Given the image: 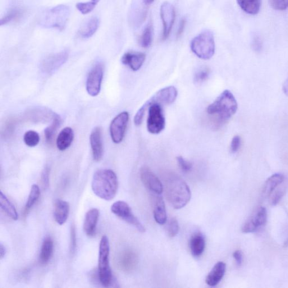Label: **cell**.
Segmentation results:
<instances>
[{
  "label": "cell",
  "instance_id": "obj_1",
  "mask_svg": "<svg viewBox=\"0 0 288 288\" xmlns=\"http://www.w3.org/2000/svg\"><path fill=\"white\" fill-rule=\"evenodd\" d=\"M164 184L167 200L172 207L181 209L190 202L191 194L189 187L179 175L173 172L167 173Z\"/></svg>",
  "mask_w": 288,
  "mask_h": 288
},
{
  "label": "cell",
  "instance_id": "obj_2",
  "mask_svg": "<svg viewBox=\"0 0 288 288\" xmlns=\"http://www.w3.org/2000/svg\"><path fill=\"white\" fill-rule=\"evenodd\" d=\"M237 103L230 91L225 90L210 104L207 109L208 115L211 117L217 128L221 127L234 116L237 111Z\"/></svg>",
  "mask_w": 288,
  "mask_h": 288
},
{
  "label": "cell",
  "instance_id": "obj_3",
  "mask_svg": "<svg viewBox=\"0 0 288 288\" xmlns=\"http://www.w3.org/2000/svg\"><path fill=\"white\" fill-rule=\"evenodd\" d=\"M91 186L94 193L99 198L111 200L117 194L118 187L117 176L111 170H100L95 173Z\"/></svg>",
  "mask_w": 288,
  "mask_h": 288
},
{
  "label": "cell",
  "instance_id": "obj_4",
  "mask_svg": "<svg viewBox=\"0 0 288 288\" xmlns=\"http://www.w3.org/2000/svg\"><path fill=\"white\" fill-rule=\"evenodd\" d=\"M70 16L69 7L60 5L45 11L40 18L39 24L45 28L62 31L65 28Z\"/></svg>",
  "mask_w": 288,
  "mask_h": 288
},
{
  "label": "cell",
  "instance_id": "obj_5",
  "mask_svg": "<svg viewBox=\"0 0 288 288\" xmlns=\"http://www.w3.org/2000/svg\"><path fill=\"white\" fill-rule=\"evenodd\" d=\"M177 91L175 87L168 86L160 90L141 107L136 113L134 118L135 125L139 126L142 123L145 112L151 104L168 105L174 102L177 97Z\"/></svg>",
  "mask_w": 288,
  "mask_h": 288
},
{
  "label": "cell",
  "instance_id": "obj_6",
  "mask_svg": "<svg viewBox=\"0 0 288 288\" xmlns=\"http://www.w3.org/2000/svg\"><path fill=\"white\" fill-rule=\"evenodd\" d=\"M110 244L108 237H102L99 245L98 276L100 283L104 287L112 284L113 275L109 262Z\"/></svg>",
  "mask_w": 288,
  "mask_h": 288
},
{
  "label": "cell",
  "instance_id": "obj_7",
  "mask_svg": "<svg viewBox=\"0 0 288 288\" xmlns=\"http://www.w3.org/2000/svg\"><path fill=\"white\" fill-rule=\"evenodd\" d=\"M191 51L198 58L208 60L215 52V43L213 34L210 31L203 32L191 41Z\"/></svg>",
  "mask_w": 288,
  "mask_h": 288
},
{
  "label": "cell",
  "instance_id": "obj_8",
  "mask_svg": "<svg viewBox=\"0 0 288 288\" xmlns=\"http://www.w3.org/2000/svg\"><path fill=\"white\" fill-rule=\"evenodd\" d=\"M147 129L150 134H158L164 129L166 125L161 105L153 103L148 108Z\"/></svg>",
  "mask_w": 288,
  "mask_h": 288
},
{
  "label": "cell",
  "instance_id": "obj_9",
  "mask_svg": "<svg viewBox=\"0 0 288 288\" xmlns=\"http://www.w3.org/2000/svg\"><path fill=\"white\" fill-rule=\"evenodd\" d=\"M111 211L116 216L134 226L140 232L145 231V228L143 224L134 215L129 204L121 200L117 201L112 205Z\"/></svg>",
  "mask_w": 288,
  "mask_h": 288
},
{
  "label": "cell",
  "instance_id": "obj_10",
  "mask_svg": "<svg viewBox=\"0 0 288 288\" xmlns=\"http://www.w3.org/2000/svg\"><path fill=\"white\" fill-rule=\"evenodd\" d=\"M104 75V66L102 62L95 64L89 73L86 81V90L91 97H96L101 90Z\"/></svg>",
  "mask_w": 288,
  "mask_h": 288
},
{
  "label": "cell",
  "instance_id": "obj_11",
  "mask_svg": "<svg viewBox=\"0 0 288 288\" xmlns=\"http://www.w3.org/2000/svg\"><path fill=\"white\" fill-rule=\"evenodd\" d=\"M69 52L67 50L49 55L41 62V71L47 75L53 74L67 62Z\"/></svg>",
  "mask_w": 288,
  "mask_h": 288
},
{
  "label": "cell",
  "instance_id": "obj_12",
  "mask_svg": "<svg viewBox=\"0 0 288 288\" xmlns=\"http://www.w3.org/2000/svg\"><path fill=\"white\" fill-rule=\"evenodd\" d=\"M129 121V114L127 112L119 114L113 119L110 126V133L114 143L119 144L122 142L125 135Z\"/></svg>",
  "mask_w": 288,
  "mask_h": 288
},
{
  "label": "cell",
  "instance_id": "obj_13",
  "mask_svg": "<svg viewBox=\"0 0 288 288\" xmlns=\"http://www.w3.org/2000/svg\"><path fill=\"white\" fill-rule=\"evenodd\" d=\"M160 13L163 24L162 40H166L170 36L176 18L175 8L170 3L165 2L162 4Z\"/></svg>",
  "mask_w": 288,
  "mask_h": 288
},
{
  "label": "cell",
  "instance_id": "obj_14",
  "mask_svg": "<svg viewBox=\"0 0 288 288\" xmlns=\"http://www.w3.org/2000/svg\"><path fill=\"white\" fill-rule=\"evenodd\" d=\"M267 213L266 209L263 207H259L246 221L241 228L244 233H253L257 231L260 227L266 223Z\"/></svg>",
  "mask_w": 288,
  "mask_h": 288
},
{
  "label": "cell",
  "instance_id": "obj_15",
  "mask_svg": "<svg viewBox=\"0 0 288 288\" xmlns=\"http://www.w3.org/2000/svg\"><path fill=\"white\" fill-rule=\"evenodd\" d=\"M140 177L146 188L151 193L161 194L164 188L162 183L154 173L148 167H143L140 170Z\"/></svg>",
  "mask_w": 288,
  "mask_h": 288
},
{
  "label": "cell",
  "instance_id": "obj_16",
  "mask_svg": "<svg viewBox=\"0 0 288 288\" xmlns=\"http://www.w3.org/2000/svg\"><path fill=\"white\" fill-rule=\"evenodd\" d=\"M90 141L94 161L99 162L102 159L104 152L101 128H94L91 132Z\"/></svg>",
  "mask_w": 288,
  "mask_h": 288
},
{
  "label": "cell",
  "instance_id": "obj_17",
  "mask_svg": "<svg viewBox=\"0 0 288 288\" xmlns=\"http://www.w3.org/2000/svg\"><path fill=\"white\" fill-rule=\"evenodd\" d=\"M161 194H152L154 217L159 225H164L167 221V212L165 203Z\"/></svg>",
  "mask_w": 288,
  "mask_h": 288
},
{
  "label": "cell",
  "instance_id": "obj_18",
  "mask_svg": "<svg viewBox=\"0 0 288 288\" xmlns=\"http://www.w3.org/2000/svg\"><path fill=\"white\" fill-rule=\"evenodd\" d=\"M145 59V54L143 53L130 52L123 55L121 61L123 65L129 67L132 71H137L143 66Z\"/></svg>",
  "mask_w": 288,
  "mask_h": 288
},
{
  "label": "cell",
  "instance_id": "obj_19",
  "mask_svg": "<svg viewBox=\"0 0 288 288\" xmlns=\"http://www.w3.org/2000/svg\"><path fill=\"white\" fill-rule=\"evenodd\" d=\"M226 265L223 262H217L209 272L205 282L210 286H214L221 281L226 272Z\"/></svg>",
  "mask_w": 288,
  "mask_h": 288
},
{
  "label": "cell",
  "instance_id": "obj_20",
  "mask_svg": "<svg viewBox=\"0 0 288 288\" xmlns=\"http://www.w3.org/2000/svg\"><path fill=\"white\" fill-rule=\"evenodd\" d=\"M99 217V211L97 208L91 209L87 212L84 223V230L87 235H95Z\"/></svg>",
  "mask_w": 288,
  "mask_h": 288
},
{
  "label": "cell",
  "instance_id": "obj_21",
  "mask_svg": "<svg viewBox=\"0 0 288 288\" xmlns=\"http://www.w3.org/2000/svg\"><path fill=\"white\" fill-rule=\"evenodd\" d=\"M99 26V20L98 18L96 17L90 18L82 25L79 31H78V36L82 39H89L96 33Z\"/></svg>",
  "mask_w": 288,
  "mask_h": 288
},
{
  "label": "cell",
  "instance_id": "obj_22",
  "mask_svg": "<svg viewBox=\"0 0 288 288\" xmlns=\"http://www.w3.org/2000/svg\"><path fill=\"white\" fill-rule=\"evenodd\" d=\"M70 204L66 201L57 200L55 205L54 217L59 225H63L68 219L70 213Z\"/></svg>",
  "mask_w": 288,
  "mask_h": 288
},
{
  "label": "cell",
  "instance_id": "obj_23",
  "mask_svg": "<svg viewBox=\"0 0 288 288\" xmlns=\"http://www.w3.org/2000/svg\"><path fill=\"white\" fill-rule=\"evenodd\" d=\"M190 252L194 257H199L204 252L205 247L204 236L200 232L192 235L189 242Z\"/></svg>",
  "mask_w": 288,
  "mask_h": 288
},
{
  "label": "cell",
  "instance_id": "obj_24",
  "mask_svg": "<svg viewBox=\"0 0 288 288\" xmlns=\"http://www.w3.org/2000/svg\"><path fill=\"white\" fill-rule=\"evenodd\" d=\"M285 181L284 176L281 173H275L268 177L263 187L262 194L264 197H269L278 186Z\"/></svg>",
  "mask_w": 288,
  "mask_h": 288
},
{
  "label": "cell",
  "instance_id": "obj_25",
  "mask_svg": "<svg viewBox=\"0 0 288 288\" xmlns=\"http://www.w3.org/2000/svg\"><path fill=\"white\" fill-rule=\"evenodd\" d=\"M74 139V132L72 128L67 127L59 133L57 139V146L59 150L65 151L71 145Z\"/></svg>",
  "mask_w": 288,
  "mask_h": 288
},
{
  "label": "cell",
  "instance_id": "obj_26",
  "mask_svg": "<svg viewBox=\"0 0 288 288\" xmlns=\"http://www.w3.org/2000/svg\"><path fill=\"white\" fill-rule=\"evenodd\" d=\"M54 243L51 237H47L44 239L39 255L41 264H47L51 259L53 254Z\"/></svg>",
  "mask_w": 288,
  "mask_h": 288
},
{
  "label": "cell",
  "instance_id": "obj_27",
  "mask_svg": "<svg viewBox=\"0 0 288 288\" xmlns=\"http://www.w3.org/2000/svg\"><path fill=\"white\" fill-rule=\"evenodd\" d=\"M236 1L241 10L250 15H257L261 6V0H236Z\"/></svg>",
  "mask_w": 288,
  "mask_h": 288
},
{
  "label": "cell",
  "instance_id": "obj_28",
  "mask_svg": "<svg viewBox=\"0 0 288 288\" xmlns=\"http://www.w3.org/2000/svg\"><path fill=\"white\" fill-rule=\"evenodd\" d=\"M0 206H1L3 211L9 217L14 219V220H17L18 214L15 205L11 203V201L8 199L7 196L3 193L2 191L0 192Z\"/></svg>",
  "mask_w": 288,
  "mask_h": 288
},
{
  "label": "cell",
  "instance_id": "obj_29",
  "mask_svg": "<svg viewBox=\"0 0 288 288\" xmlns=\"http://www.w3.org/2000/svg\"><path fill=\"white\" fill-rule=\"evenodd\" d=\"M118 262L122 269L129 271L134 266L136 257L130 251H126L120 256Z\"/></svg>",
  "mask_w": 288,
  "mask_h": 288
},
{
  "label": "cell",
  "instance_id": "obj_30",
  "mask_svg": "<svg viewBox=\"0 0 288 288\" xmlns=\"http://www.w3.org/2000/svg\"><path fill=\"white\" fill-rule=\"evenodd\" d=\"M153 35V27L152 24L146 26L139 39V44L141 47L148 48L152 44Z\"/></svg>",
  "mask_w": 288,
  "mask_h": 288
},
{
  "label": "cell",
  "instance_id": "obj_31",
  "mask_svg": "<svg viewBox=\"0 0 288 288\" xmlns=\"http://www.w3.org/2000/svg\"><path fill=\"white\" fill-rule=\"evenodd\" d=\"M61 123V120L60 117L58 116H54L52 125L48 127L45 131V138L48 143H52L54 136H55V134H56L58 128L60 126Z\"/></svg>",
  "mask_w": 288,
  "mask_h": 288
},
{
  "label": "cell",
  "instance_id": "obj_32",
  "mask_svg": "<svg viewBox=\"0 0 288 288\" xmlns=\"http://www.w3.org/2000/svg\"><path fill=\"white\" fill-rule=\"evenodd\" d=\"M40 196V189L38 185L34 184L31 187L28 200L26 204V211L27 212L34 206Z\"/></svg>",
  "mask_w": 288,
  "mask_h": 288
},
{
  "label": "cell",
  "instance_id": "obj_33",
  "mask_svg": "<svg viewBox=\"0 0 288 288\" xmlns=\"http://www.w3.org/2000/svg\"><path fill=\"white\" fill-rule=\"evenodd\" d=\"M23 12L20 9H12L2 18L0 21V25L2 26L7 25L13 21H15L22 16Z\"/></svg>",
  "mask_w": 288,
  "mask_h": 288
},
{
  "label": "cell",
  "instance_id": "obj_34",
  "mask_svg": "<svg viewBox=\"0 0 288 288\" xmlns=\"http://www.w3.org/2000/svg\"><path fill=\"white\" fill-rule=\"evenodd\" d=\"M283 182L280 186H278L276 189L269 196V203H270L271 205H277L280 202L283 196H284L286 190V186L285 185H282Z\"/></svg>",
  "mask_w": 288,
  "mask_h": 288
},
{
  "label": "cell",
  "instance_id": "obj_35",
  "mask_svg": "<svg viewBox=\"0 0 288 288\" xmlns=\"http://www.w3.org/2000/svg\"><path fill=\"white\" fill-rule=\"evenodd\" d=\"M24 139L27 146L29 147H35L39 144L40 138L38 132L30 130L26 132Z\"/></svg>",
  "mask_w": 288,
  "mask_h": 288
},
{
  "label": "cell",
  "instance_id": "obj_36",
  "mask_svg": "<svg viewBox=\"0 0 288 288\" xmlns=\"http://www.w3.org/2000/svg\"><path fill=\"white\" fill-rule=\"evenodd\" d=\"M97 3L93 2L80 3L76 4V8L83 15H87L92 12L97 6Z\"/></svg>",
  "mask_w": 288,
  "mask_h": 288
},
{
  "label": "cell",
  "instance_id": "obj_37",
  "mask_svg": "<svg viewBox=\"0 0 288 288\" xmlns=\"http://www.w3.org/2000/svg\"><path fill=\"white\" fill-rule=\"evenodd\" d=\"M210 71L207 68H203L195 73L194 81L196 84L203 83L206 81L209 76Z\"/></svg>",
  "mask_w": 288,
  "mask_h": 288
},
{
  "label": "cell",
  "instance_id": "obj_38",
  "mask_svg": "<svg viewBox=\"0 0 288 288\" xmlns=\"http://www.w3.org/2000/svg\"><path fill=\"white\" fill-rule=\"evenodd\" d=\"M179 231V225L175 218H172L168 223L167 232L169 236L173 237L176 236Z\"/></svg>",
  "mask_w": 288,
  "mask_h": 288
},
{
  "label": "cell",
  "instance_id": "obj_39",
  "mask_svg": "<svg viewBox=\"0 0 288 288\" xmlns=\"http://www.w3.org/2000/svg\"><path fill=\"white\" fill-rule=\"evenodd\" d=\"M269 2L274 10L284 11L288 8V0H269Z\"/></svg>",
  "mask_w": 288,
  "mask_h": 288
},
{
  "label": "cell",
  "instance_id": "obj_40",
  "mask_svg": "<svg viewBox=\"0 0 288 288\" xmlns=\"http://www.w3.org/2000/svg\"><path fill=\"white\" fill-rule=\"evenodd\" d=\"M176 159L177 163L182 171L187 172L191 170L193 165L190 162L186 161V159L181 156L177 157Z\"/></svg>",
  "mask_w": 288,
  "mask_h": 288
},
{
  "label": "cell",
  "instance_id": "obj_41",
  "mask_svg": "<svg viewBox=\"0 0 288 288\" xmlns=\"http://www.w3.org/2000/svg\"><path fill=\"white\" fill-rule=\"evenodd\" d=\"M241 145V138L239 136H235L232 138L231 145L230 150L232 153H235L238 151Z\"/></svg>",
  "mask_w": 288,
  "mask_h": 288
},
{
  "label": "cell",
  "instance_id": "obj_42",
  "mask_svg": "<svg viewBox=\"0 0 288 288\" xmlns=\"http://www.w3.org/2000/svg\"><path fill=\"white\" fill-rule=\"evenodd\" d=\"M76 233L74 226H72L71 230V252L75 253L76 249L77 240Z\"/></svg>",
  "mask_w": 288,
  "mask_h": 288
},
{
  "label": "cell",
  "instance_id": "obj_43",
  "mask_svg": "<svg viewBox=\"0 0 288 288\" xmlns=\"http://www.w3.org/2000/svg\"><path fill=\"white\" fill-rule=\"evenodd\" d=\"M42 181L45 188L48 187L49 184V168L47 167L44 169L42 173Z\"/></svg>",
  "mask_w": 288,
  "mask_h": 288
},
{
  "label": "cell",
  "instance_id": "obj_44",
  "mask_svg": "<svg viewBox=\"0 0 288 288\" xmlns=\"http://www.w3.org/2000/svg\"><path fill=\"white\" fill-rule=\"evenodd\" d=\"M233 257L235 259L236 264L238 266H240L243 262V254H242L241 251L240 250L235 251L233 253Z\"/></svg>",
  "mask_w": 288,
  "mask_h": 288
},
{
  "label": "cell",
  "instance_id": "obj_45",
  "mask_svg": "<svg viewBox=\"0 0 288 288\" xmlns=\"http://www.w3.org/2000/svg\"><path fill=\"white\" fill-rule=\"evenodd\" d=\"M253 49L256 52H259L262 49V43L258 37H255L252 44Z\"/></svg>",
  "mask_w": 288,
  "mask_h": 288
},
{
  "label": "cell",
  "instance_id": "obj_46",
  "mask_svg": "<svg viewBox=\"0 0 288 288\" xmlns=\"http://www.w3.org/2000/svg\"><path fill=\"white\" fill-rule=\"evenodd\" d=\"M186 25V20L185 19L181 20L180 25L179 29H178L177 32V38H179L182 35L183 33H184V31L185 30V27Z\"/></svg>",
  "mask_w": 288,
  "mask_h": 288
},
{
  "label": "cell",
  "instance_id": "obj_47",
  "mask_svg": "<svg viewBox=\"0 0 288 288\" xmlns=\"http://www.w3.org/2000/svg\"><path fill=\"white\" fill-rule=\"evenodd\" d=\"M7 249L6 247H5V246L2 243H1V244H0V258H1V259H2L5 257Z\"/></svg>",
  "mask_w": 288,
  "mask_h": 288
},
{
  "label": "cell",
  "instance_id": "obj_48",
  "mask_svg": "<svg viewBox=\"0 0 288 288\" xmlns=\"http://www.w3.org/2000/svg\"><path fill=\"white\" fill-rule=\"evenodd\" d=\"M283 91L288 97V78L284 82V85H283Z\"/></svg>",
  "mask_w": 288,
  "mask_h": 288
},
{
  "label": "cell",
  "instance_id": "obj_49",
  "mask_svg": "<svg viewBox=\"0 0 288 288\" xmlns=\"http://www.w3.org/2000/svg\"><path fill=\"white\" fill-rule=\"evenodd\" d=\"M143 1L145 5L148 6V5L152 4L154 2V0H143Z\"/></svg>",
  "mask_w": 288,
  "mask_h": 288
},
{
  "label": "cell",
  "instance_id": "obj_50",
  "mask_svg": "<svg viewBox=\"0 0 288 288\" xmlns=\"http://www.w3.org/2000/svg\"><path fill=\"white\" fill-rule=\"evenodd\" d=\"M284 246H285V247H287V246H288V239L286 240V241H285Z\"/></svg>",
  "mask_w": 288,
  "mask_h": 288
},
{
  "label": "cell",
  "instance_id": "obj_51",
  "mask_svg": "<svg viewBox=\"0 0 288 288\" xmlns=\"http://www.w3.org/2000/svg\"><path fill=\"white\" fill-rule=\"evenodd\" d=\"M91 1L97 4L100 1V0H91Z\"/></svg>",
  "mask_w": 288,
  "mask_h": 288
}]
</instances>
